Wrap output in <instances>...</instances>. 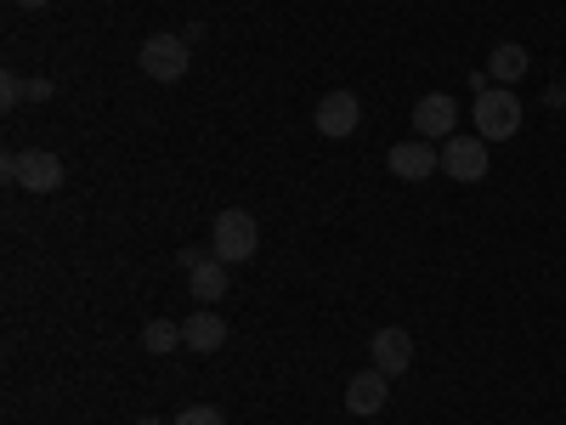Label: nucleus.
<instances>
[{
    "mask_svg": "<svg viewBox=\"0 0 566 425\" xmlns=\"http://www.w3.org/2000/svg\"><path fill=\"white\" fill-rule=\"evenodd\" d=\"M515 131H522V97H515L510 85H488L476 91V136L488 142H510Z\"/></svg>",
    "mask_w": 566,
    "mask_h": 425,
    "instance_id": "1",
    "label": "nucleus"
},
{
    "mask_svg": "<svg viewBox=\"0 0 566 425\" xmlns=\"http://www.w3.org/2000/svg\"><path fill=\"white\" fill-rule=\"evenodd\" d=\"M210 250H216V261H250L255 250H261V227H255V216L250 210H221L216 216V227H210Z\"/></svg>",
    "mask_w": 566,
    "mask_h": 425,
    "instance_id": "2",
    "label": "nucleus"
},
{
    "mask_svg": "<svg viewBox=\"0 0 566 425\" xmlns=\"http://www.w3.org/2000/svg\"><path fill=\"white\" fill-rule=\"evenodd\" d=\"M136 63H142L148 80L176 85V80H187V69H193V52H187L181 34H148V40H142V52H136Z\"/></svg>",
    "mask_w": 566,
    "mask_h": 425,
    "instance_id": "3",
    "label": "nucleus"
},
{
    "mask_svg": "<svg viewBox=\"0 0 566 425\" xmlns=\"http://www.w3.org/2000/svg\"><path fill=\"white\" fill-rule=\"evenodd\" d=\"M0 170H7L18 187H29V194H57V187H63V159L52 148L7 154V159H0Z\"/></svg>",
    "mask_w": 566,
    "mask_h": 425,
    "instance_id": "4",
    "label": "nucleus"
},
{
    "mask_svg": "<svg viewBox=\"0 0 566 425\" xmlns=\"http://www.w3.org/2000/svg\"><path fill=\"white\" fill-rule=\"evenodd\" d=\"M493 165H488V142L482 136H448L442 142V176H453V182H482Z\"/></svg>",
    "mask_w": 566,
    "mask_h": 425,
    "instance_id": "5",
    "label": "nucleus"
},
{
    "mask_svg": "<svg viewBox=\"0 0 566 425\" xmlns=\"http://www.w3.org/2000/svg\"><path fill=\"white\" fill-rule=\"evenodd\" d=\"M312 125H317L328 142H346V136H357V125H363V103L352 97V91H328V97L317 103V114H312Z\"/></svg>",
    "mask_w": 566,
    "mask_h": 425,
    "instance_id": "6",
    "label": "nucleus"
},
{
    "mask_svg": "<svg viewBox=\"0 0 566 425\" xmlns=\"http://www.w3.org/2000/svg\"><path fill=\"white\" fill-rule=\"evenodd\" d=\"M453 125H459V103L448 97V91H424V97L413 103V131L424 142H448Z\"/></svg>",
    "mask_w": 566,
    "mask_h": 425,
    "instance_id": "7",
    "label": "nucleus"
},
{
    "mask_svg": "<svg viewBox=\"0 0 566 425\" xmlns=\"http://www.w3.org/2000/svg\"><path fill=\"white\" fill-rule=\"evenodd\" d=\"M386 165L397 170V182H424V176L442 170V148L424 142V136H413V142H397V148L386 154Z\"/></svg>",
    "mask_w": 566,
    "mask_h": 425,
    "instance_id": "8",
    "label": "nucleus"
},
{
    "mask_svg": "<svg viewBox=\"0 0 566 425\" xmlns=\"http://www.w3.org/2000/svg\"><path fill=\"white\" fill-rule=\"evenodd\" d=\"M386 397H391V374H380V369H363V374H352V381H346V408H352L357 419L380 414Z\"/></svg>",
    "mask_w": 566,
    "mask_h": 425,
    "instance_id": "9",
    "label": "nucleus"
},
{
    "mask_svg": "<svg viewBox=\"0 0 566 425\" xmlns=\"http://www.w3.org/2000/svg\"><path fill=\"white\" fill-rule=\"evenodd\" d=\"M368 352H374V369H380V374H408L413 335H408V329H380V335L368 341Z\"/></svg>",
    "mask_w": 566,
    "mask_h": 425,
    "instance_id": "10",
    "label": "nucleus"
},
{
    "mask_svg": "<svg viewBox=\"0 0 566 425\" xmlns=\"http://www.w3.org/2000/svg\"><path fill=\"white\" fill-rule=\"evenodd\" d=\"M181 341H187V352H221L227 346V323L210 307H199L193 318L181 323Z\"/></svg>",
    "mask_w": 566,
    "mask_h": 425,
    "instance_id": "11",
    "label": "nucleus"
},
{
    "mask_svg": "<svg viewBox=\"0 0 566 425\" xmlns=\"http://www.w3.org/2000/svg\"><path fill=\"white\" fill-rule=\"evenodd\" d=\"M527 69H533V58H527V45H515V40H499L488 52V80H499V85L527 80Z\"/></svg>",
    "mask_w": 566,
    "mask_h": 425,
    "instance_id": "12",
    "label": "nucleus"
},
{
    "mask_svg": "<svg viewBox=\"0 0 566 425\" xmlns=\"http://www.w3.org/2000/svg\"><path fill=\"white\" fill-rule=\"evenodd\" d=\"M187 290H193V301L199 307H216L221 296H227V261H199V267H187Z\"/></svg>",
    "mask_w": 566,
    "mask_h": 425,
    "instance_id": "13",
    "label": "nucleus"
},
{
    "mask_svg": "<svg viewBox=\"0 0 566 425\" xmlns=\"http://www.w3.org/2000/svg\"><path fill=\"white\" fill-rule=\"evenodd\" d=\"M142 346H148L154 357H170L176 346H187V341H181V323H170V318H154L148 329H142Z\"/></svg>",
    "mask_w": 566,
    "mask_h": 425,
    "instance_id": "14",
    "label": "nucleus"
},
{
    "mask_svg": "<svg viewBox=\"0 0 566 425\" xmlns=\"http://www.w3.org/2000/svg\"><path fill=\"white\" fill-rule=\"evenodd\" d=\"M18 103H29V80L7 69V74H0V108H7V114H12Z\"/></svg>",
    "mask_w": 566,
    "mask_h": 425,
    "instance_id": "15",
    "label": "nucleus"
},
{
    "mask_svg": "<svg viewBox=\"0 0 566 425\" xmlns=\"http://www.w3.org/2000/svg\"><path fill=\"white\" fill-rule=\"evenodd\" d=\"M176 425H227V419H221V408L193 403V408H181V414H176Z\"/></svg>",
    "mask_w": 566,
    "mask_h": 425,
    "instance_id": "16",
    "label": "nucleus"
},
{
    "mask_svg": "<svg viewBox=\"0 0 566 425\" xmlns=\"http://www.w3.org/2000/svg\"><path fill=\"white\" fill-rule=\"evenodd\" d=\"M52 91H57L52 80H45V74H34V80H29V103H45V97H52Z\"/></svg>",
    "mask_w": 566,
    "mask_h": 425,
    "instance_id": "17",
    "label": "nucleus"
},
{
    "mask_svg": "<svg viewBox=\"0 0 566 425\" xmlns=\"http://www.w3.org/2000/svg\"><path fill=\"white\" fill-rule=\"evenodd\" d=\"M18 7H23V12H45V0H18Z\"/></svg>",
    "mask_w": 566,
    "mask_h": 425,
    "instance_id": "18",
    "label": "nucleus"
},
{
    "mask_svg": "<svg viewBox=\"0 0 566 425\" xmlns=\"http://www.w3.org/2000/svg\"><path fill=\"white\" fill-rule=\"evenodd\" d=\"M136 425H165V419H136Z\"/></svg>",
    "mask_w": 566,
    "mask_h": 425,
    "instance_id": "19",
    "label": "nucleus"
}]
</instances>
